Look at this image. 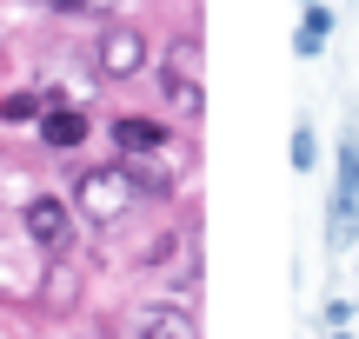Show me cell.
<instances>
[{
  "instance_id": "6da1fadb",
  "label": "cell",
  "mask_w": 359,
  "mask_h": 339,
  "mask_svg": "<svg viewBox=\"0 0 359 339\" xmlns=\"http://www.w3.org/2000/svg\"><path fill=\"white\" fill-rule=\"evenodd\" d=\"M140 207V186L127 180V167H87V173H74V213L87 226H120L127 213Z\"/></svg>"
},
{
  "instance_id": "7a4b0ae2",
  "label": "cell",
  "mask_w": 359,
  "mask_h": 339,
  "mask_svg": "<svg viewBox=\"0 0 359 339\" xmlns=\"http://www.w3.org/2000/svg\"><path fill=\"white\" fill-rule=\"evenodd\" d=\"M160 93H167L173 113L200 120V106H206V93H200V40H173L167 47V60H160Z\"/></svg>"
},
{
  "instance_id": "9c48e42d",
  "label": "cell",
  "mask_w": 359,
  "mask_h": 339,
  "mask_svg": "<svg viewBox=\"0 0 359 339\" xmlns=\"http://www.w3.org/2000/svg\"><path fill=\"white\" fill-rule=\"evenodd\" d=\"M326 27H333V13H326V7H306V27H299V53H306V60L326 47Z\"/></svg>"
},
{
  "instance_id": "8992f818",
  "label": "cell",
  "mask_w": 359,
  "mask_h": 339,
  "mask_svg": "<svg viewBox=\"0 0 359 339\" xmlns=\"http://www.w3.org/2000/svg\"><path fill=\"white\" fill-rule=\"evenodd\" d=\"M114 140H120V153H127V160L173 146V140H167V127H160V120H147V113H120V120H114Z\"/></svg>"
},
{
  "instance_id": "277c9868",
  "label": "cell",
  "mask_w": 359,
  "mask_h": 339,
  "mask_svg": "<svg viewBox=\"0 0 359 339\" xmlns=\"http://www.w3.org/2000/svg\"><path fill=\"white\" fill-rule=\"evenodd\" d=\"M93 60H100L107 80H133V74L147 67V40H140V27H107L100 47H93Z\"/></svg>"
},
{
  "instance_id": "ba28073f",
  "label": "cell",
  "mask_w": 359,
  "mask_h": 339,
  "mask_svg": "<svg viewBox=\"0 0 359 339\" xmlns=\"http://www.w3.org/2000/svg\"><path fill=\"white\" fill-rule=\"evenodd\" d=\"M40 300H47L53 313H67V306L80 300V279H74V266H67V260H53V266H47V286H40Z\"/></svg>"
},
{
  "instance_id": "30bf717a",
  "label": "cell",
  "mask_w": 359,
  "mask_h": 339,
  "mask_svg": "<svg viewBox=\"0 0 359 339\" xmlns=\"http://www.w3.org/2000/svg\"><path fill=\"white\" fill-rule=\"evenodd\" d=\"M293 167H299V173H313V167H320V140H313V127H306V120L293 127Z\"/></svg>"
},
{
  "instance_id": "7c38bea8",
  "label": "cell",
  "mask_w": 359,
  "mask_h": 339,
  "mask_svg": "<svg viewBox=\"0 0 359 339\" xmlns=\"http://www.w3.org/2000/svg\"><path fill=\"white\" fill-rule=\"evenodd\" d=\"M40 7H53V13H87V7H100V0H40Z\"/></svg>"
},
{
  "instance_id": "8fae6325",
  "label": "cell",
  "mask_w": 359,
  "mask_h": 339,
  "mask_svg": "<svg viewBox=\"0 0 359 339\" xmlns=\"http://www.w3.org/2000/svg\"><path fill=\"white\" fill-rule=\"evenodd\" d=\"M0 113H7V120H34L40 100H34V93H7V100H0Z\"/></svg>"
},
{
  "instance_id": "52a82bcc",
  "label": "cell",
  "mask_w": 359,
  "mask_h": 339,
  "mask_svg": "<svg viewBox=\"0 0 359 339\" xmlns=\"http://www.w3.org/2000/svg\"><path fill=\"white\" fill-rule=\"evenodd\" d=\"M40 140H47L53 153H74V146L87 140V113H74V106H47V113H40Z\"/></svg>"
},
{
  "instance_id": "5b68a950",
  "label": "cell",
  "mask_w": 359,
  "mask_h": 339,
  "mask_svg": "<svg viewBox=\"0 0 359 339\" xmlns=\"http://www.w3.org/2000/svg\"><path fill=\"white\" fill-rule=\"evenodd\" d=\"M133 339H200V319L173 300H154V306L133 313Z\"/></svg>"
},
{
  "instance_id": "3957f363",
  "label": "cell",
  "mask_w": 359,
  "mask_h": 339,
  "mask_svg": "<svg viewBox=\"0 0 359 339\" xmlns=\"http://www.w3.org/2000/svg\"><path fill=\"white\" fill-rule=\"evenodd\" d=\"M20 226H27V240H34L47 260H67V247H74V207H67V200L34 193L27 213H20Z\"/></svg>"
}]
</instances>
